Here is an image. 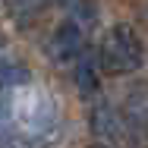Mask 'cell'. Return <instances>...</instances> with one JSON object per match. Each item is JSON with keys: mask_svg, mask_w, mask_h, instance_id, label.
Listing matches in <instances>:
<instances>
[{"mask_svg": "<svg viewBox=\"0 0 148 148\" xmlns=\"http://www.w3.org/2000/svg\"><path fill=\"white\" fill-rule=\"evenodd\" d=\"M91 129L101 139H107V142H120L126 136V123L120 117V110L110 107V104H95V110H91Z\"/></svg>", "mask_w": 148, "mask_h": 148, "instance_id": "3957f363", "label": "cell"}, {"mask_svg": "<svg viewBox=\"0 0 148 148\" xmlns=\"http://www.w3.org/2000/svg\"><path fill=\"white\" fill-rule=\"evenodd\" d=\"M101 66L114 76H126V73H136L145 60V51H142V41L136 38V32L129 25H114V29L104 35L101 41Z\"/></svg>", "mask_w": 148, "mask_h": 148, "instance_id": "6da1fadb", "label": "cell"}, {"mask_svg": "<svg viewBox=\"0 0 148 148\" xmlns=\"http://www.w3.org/2000/svg\"><path fill=\"white\" fill-rule=\"evenodd\" d=\"M44 3H47V0H13L10 10H13V16H16L19 22H29L32 16H38V13L44 10Z\"/></svg>", "mask_w": 148, "mask_h": 148, "instance_id": "8992f818", "label": "cell"}, {"mask_svg": "<svg viewBox=\"0 0 148 148\" xmlns=\"http://www.w3.org/2000/svg\"><path fill=\"white\" fill-rule=\"evenodd\" d=\"M6 120H10V104L0 101V139L6 136V132H3V129H6Z\"/></svg>", "mask_w": 148, "mask_h": 148, "instance_id": "30bf717a", "label": "cell"}, {"mask_svg": "<svg viewBox=\"0 0 148 148\" xmlns=\"http://www.w3.org/2000/svg\"><path fill=\"white\" fill-rule=\"evenodd\" d=\"M0 148H35V145H32V139L19 136V132H6L0 139Z\"/></svg>", "mask_w": 148, "mask_h": 148, "instance_id": "9c48e42d", "label": "cell"}, {"mask_svg": "<svg viewBox=\"0 0 148 148\" xmlns=\"http://www.w3.org/2000/svg\"><path fill=\"white\" fill-rule=\"evenodd\" d=\"M60 3H63L76 19H82V22H85V19H95V0H60Z\"/></svg>", "mask_w": 148, "mask_h": 148, "instance_id": "52a82bcc", "label": "cell"}, {"mask_svg": "<svg viewBox=\"0 0 148 148\" xmlns=\"http://www.w3.org/2000/svg\"><path fill=\"white\" fill-rule=\"evenodd\" d=\"M82 47H85V35H82V29H79L76 19L60 22L57 29H54V35H51V41H47V54L54 60H60V63L82 57Z\"/></svg>", "mask_w": 148, "mask_h": 148, "instance_id": "7a4b0ae2", "label": "cell"}, {"mask_svg": "<svg viewBox=\"0 0 148 148\" xmlns=\"http://www.w3.org/2000/svg\"><path fill=\"white\" fill-rule=\"evenodd\" d=\"M25 79H29V73H25L22 66H3V69H0V82H3V85H22Z\"/></svg>", "mask_w": 148, "mask_h": 148, "instance_id": "ba28073f", "label": "cell"}, {"mask_svg": "<svg viewBox=\"0 0 148 148\" xmlns=\"http://www.w3.org/2000/svg\"><path fill=\"white\" fill-rule=\"evenodd\" d=\"M19 114L25 120V126L29 129H47L51 123H54V107H51V101L44 98V95H29V101H25V107H19Z\"/></svg>", "mask_w": 148, "mask_h": 148, "instance_id": "277c9868", "label": "cell"}, {"mask_svg": "<svg viewBox=\"0 0 148 148\" xmlns=\"http://www.w3.org/2000/svg\"><path fill=\"white\" fill-rule=\"evenodd\" d=\"M98 69H95V60L88 57V54H82L79 57V66H76V85H79V91L82 95H88V91H95V85H98Z\"/></svg>", "mask_w": 148, "mask_h": 148, "instance_id": "5b68a950", "label": "cell"}]
</instances>
